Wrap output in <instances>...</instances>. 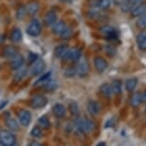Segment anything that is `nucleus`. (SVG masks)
<instances>
[{
  "label": "nucleus",
  "mask_w": 146,
  "mask_h": 146,
  "mask_svg": "<svg viewBox=\"0 0 146 146\" xmlns=\"http://www.w3.org/2000/svg\"><path fill=\"white\" fill-rule=\"evenodd\" d=\"M82 51L78 47H73V48H69L65 54L61 58L62 61H71L78 63L79 60L82 58Z\"/></svg>",
  "instance_id": "1"
},
{
  "label": "nucleus",
  "mask_w": 146,
  "mask_h": 146,
  "mask_svg": "<svg viewBox=\"0 0 146 146\" xmlns=\"http://www.w3.org/2000/svg\"><path fill=\"white\" fill-rule=\"evenodd\" d=\"M41 31H42V25H41L40 21L36 18L32 19L26 28L27 35L32 37L38 36L41 34Z\"/></svg>",
  "instance_id": "2"
},
{
  "label": "nucleus",
  "mask_w": 146,
  "mask_h": 146,
  "mask_svg": "<svg viewBox=\"0 0 146 146\" xmlns=\"http://www.w3.org/2000/svg\"><path fill=\"white\" fill-rule=\"evenodd\" d=\"M47 103L48 100L44 95H35L29 100V105L33 109H42L47 105Z\"/></svg>",
  "instance_id": "3"
},
{
  "label": "nucleus",
  "mask_w": 146,
  "mask_h": 146,
  "mask_svg": "<svg viewBox=\"0 0 146 146\" xmlns=\"http://www.w3.org/2000/svg\"><path fill=\"white\" fill-rule=\"evenodd\" d=\"M46 70V63L43 59L38 58L36 61L30 66L29 73L32 76H40L45 72Z\"/></svg>",
  "instance_id": "4"
},
{
  "label": "nucleus",
  "mask_w": 146,
  "mask_h": 146,
  "mask_svg": "<svg viewBox=\"0 0 146 146\" xmlns=\"http://www.w3.org/2000/svg\"><path fill=\"white\" fill-rule=\"evenodd\" d=\"M16 142V137L15 134H13L12 131L8 130H1L0 131V143L4 145H12Z\"/></svg>",
  "instance_id": "5"
},
{
  "label": "nucleus",
  "mask_w": 146,
  "mask_h": 146,
  "mask_svg": "<svg viewBox=\"0 0 146 146\" xmlns=\"http://www.w3.org/2000/svg\"><path fill=\"white\" fill-rule=\"evenodd\" d=\"M76 75H78L79 78H86V76L89 75V63L86 59L81 58L79 61L78 62V65L76 66Z\"/></svg>",
  "instance_id": "6"
},
{
  "label": "nucleus",
  "mask_w": 146,
  "mask_h": 146,
  "mask_svg": "<svg viewBox=\"0 0 146 146\" xmlns=\"http://www.w3.org/2000/svg\"><path fill=\"white\" fill-rule=\"evenodd\" d=\"M94 67L98 74H103L108 68V62L102 56H96L94 58Z\"/></svg>",
  "instance_id": "7"
},
{
  "label": "nucleus",
  "mask_w": 146,
  "mask_h": 146,
  "mask_svg": "<svg viewBox=\"0 0 146 146\" xmlns=\"http://www.w3.org/2000/svg\"><path fill=\"white\" fill-rule=\"evenodd\" d=\"M18 120H19V123H20L22 126H24V127L29 126L32 121L31 112L26 109H21L18 113Z\"/></svg>",
  "instance_id": "8"
},
{
  "label": "nucleus",
  "mask_w": 146,
  "mask_h": 146,
  "mask_svg": "<svg viewBox=\"0 0 146 146\" xmlns=\"http://www.w3.org/2000/svg\"><path fill=\"white\" fill-rule=\"evenodd\" d=\"M24 62H25L24 56H22L21 54L18 53L16 56H15L10 59V67L12 70L16 71V70H18V69H20L21 67H23Z\"/></svg>",
  "instance_id": "9"
},
{
  "label": "nucleus",
  "mask_w": 146,
  "mask_h": 146,
  "mask_svg": "<svg viewBox=\"0 0 146 146\" xmlns=\"http://www.w3.org/2000/svg\"><path fill=\"white\" fill-rule=\"evenodd\" d=\"M144 0H124L123 3L120 5V11L122 13H130L131 10L134 7H136L137 5H139V3H141Z\"/></svg>",
  "instance_id": "10"
},
{
  "label": "nucleus",
  "mask_w": 146,
  "mask_h": 146,
  "mask_svg": "<svg viewBox=\"0 0 146 146\" xmlns=\"http://www.w3.org/2000/svg\"><path fill=\"white\" fill-rule=\"evenodd\" d=\"M40 9V4L39 2L36 0H32L27 3L26 5V11H27V15L30 16H34L39 12Z\"/></svg>",
  "instance_id": "11"
},
{
  "label": "nucleus",
  "mask_w": 146,
  "mask_h": 146,
  "mask_svg": "<svg viewBox=\"0 0 146 146\" xmlns=\"http://www.w3.org/2000/svg\"><path fill=\"white\" fill-rule=\"evenodd\" d=\"M43 21L47 27H52L57 21V13L53 10L48 11L46 13V15H44Z\"/></svg>",
  "instance_id": "12"
},
{
  "label": "nucleus",
  "mask_w": 146,
  "mask_h": 146,
  "mask_svg": "<svg viewBox=\"0 0 146 146\" xmlns=\"http://www.w3.org/2000/svg\"><path fill=\"white\" fill-rule=\"evenodd\" d=\"M100 34L105 35L108 38H114L117 36V29L111 25H103L100 28Z\"/></svg>",
  "instance_id": "13"
},
{
  "label": "nucleus",
  "mask_w": 146,
  "mask_h": 146,
  "mask_svg": "<svg viewBox=\"0 0 146 146\" xmlns=\"http://www.w3.org/2000/svg\"><path fill=\"white\" fill-rule=\"evenodd\" d=\"M18 53L19 52L17 50V48L13 45H7V46H5L3 48V50H2V56H3V57L9 58V59L16 56Z\"/></svg>",
  "instance_id": "14"
},
{
  "label": "nucleus",
  "mask_w": 146,
  "mask_h": 146,
  "mask_svg": "<svg viewBox=\"0 0 146 146\" xmlns=\"http://www.w3.org/2000/svg\"><path fill=\"white\" fill-rule=\"evenodd\" d=\"M66 27H67V24H66L65 21L57 20L56 23L51 27V30H52V33H53L54 35H58V36H60V35H61L63 31L66 29Z\"/></svg>",
  "instance_id": "15"
},
{
  "label": "nucleus",
  "mask_w": 146,
  "mask_h": 146,
  "mask_svg": "<svg viewBox=\"0 0 146 146\" xmlns=\"http://www.w3.org/2000/svg\"><path fill=\"white\" fill-rule=\"evenodd\" d=\"M67 109L66 107L61 103H56L54 104L53 107V114L54 115V117L57 118H62L65 117Z\"/></svg>",
  "instance_id": "16"
},
{
  "label": "nucleus",
  "mask_w": 146,
  "mask_h": 146,
  "mask_svg": "<svg viewBox=\"0 0 146 146\" xmlns=\"http://www.w3.org/2000/svg\"><path fill=\"white\" fill-rule=\"evenodd\" d=\"M68 49H69V45L66 43H62V44H59V45L56 46V48H54V57H56V58H58V59H61Z\"/></svg>",
  "instance_id": "17"
},
{
  "label": "nucleus",
  "mask_w": 146,
  "mask_h": 146,
  "mask_svg": "<svg viewBox=\"0 0 146 146\" xmlns=\"http://www.w3.org/2000/svg\"><path fill=\"white\" fill-rule=\"evenodd\" d=\"M130 13L133 17H139V16L144 15V13H146V4L144 2L139 3V5H137L136 7H134L131 10Z\"/></svg>",
  "instance_id": "18"
},
{
  "label": "nucleus",
  "mask_w": 146,
  "mask_h": 146,
  "mask_svg": "<svg viewBox=\"0 0 146 146\" xmlns=\"http://www.w3.org/2000/svg\"><path fill=\"white\" fill-rule=\"evenodd\" d=\"M87 108H88V112H89V114L92 115V117H96L100 112V104L95 100H90L89 102H88Z\"/></svg>",
  "instance_id": "19"
},
{
  "label": "nucleus",
  "mask_w": 146,
  "mask_h": 146,
  "mask_svg": "<svg viewBox=\"0 0 146 146\" xmlns=\"http://www.w3.org/2000/svg\"><path fill=\"white\" fill-rule=\"evenodd\" d=\"M5 124L10 131L12 132H17L19 130V124L17 122V120L15 118H13V117H8L5 119Z\"/></svg>",
  "instance_id": "20"
},
{
  "label": "nucleus",
  "mask_w": 146,
  "mask_h": 146,
  "mask_svg": "<svg viewBox=\"0 0 146 146\" xmlns=\"http://www.w3.org/2000/svg\"><path fill=\"white\" fill-rule=\"evenodd\" d=\"M100 92L104 98H110L113 95L112 89H111V85L108 82H104L100 86Z\"/></svg>",
  "instance_id": "21"
},
{
  "label": "nucleus",
  "mask_w": 146,
  "mask_h": 146,
  "mask_svg": "<svg viewBox=\"0 0 146 146\" xmlns=\"http://www.w3.org/2000/svg\"><path fill=\"white\" fill-rule=\"evenodd\" d=\"M82 131L83 133H91L94 131L96 127L95 122L90 119H86V118H82Z\"/></svg>",
  "instance_id": "22"
},
{
  "label": "nucleus",
  "mask_w": 146,
  "mask_h": 146,
  "mask_svg": "<svg viewBox=\"0 0 146 146\" xmlns=\"http://www.w3.org/2000/svg\"><path fill=\"white\" fill-rule=\"evenodd\" d=\"M10 39L12 42L13 43H17L19 42L21 39H22V32L21 30L15 27L13 28L12 31H11V34H10Z\"/></svg>",
  "instance_id": "23"
},
{
  "label": "nucleus",
  "mask_w": 146,
  "mask_h": 146,
  "mask_svg": "<svg viewBox=\"0 0 146 146\" xmlns=\"http://www.w3.org/2000/svg\"><path fill=\"white\" fill-rule=\"evenodd\" d=\"M136 41H137V45L140 51H142V52L146 51V34L145 33H140V34L137 35Z\"/></svg>",
  "instance_id": "24"
},
{
  "label": "nucleus",
  "mask_w": 146,
  "mask_h": 146,
  "mask_svg": "<svg viewBox=\"0 0 146 146\" xmlns=\"http://www.w3.org/2000/svg\"><path fill=\"white\" fill-rule=\"evenodd\" d=\"M57 88H58V83L56 80H54V79H50V80H48L45 83H43V90L45 92L52 93L54 91H56Z\"/></svg>",
  "instance_id": "25"
},
{
  "label": "nucleus",
  "mask_w": 146,
  "mask_h": 146,
  "mask_svg": "<svg viewBox=\"0 0 146 146\" xmlns=\"http://www.w3.org/2000/svg\"><path fill=\"white\" fill-rule=\"evenodd\" d=\"M110 85H111V89L114 95H119V94H121V91H122V83H121L120 79H114Z\"/></svg>",
  "instance_id": "26"
},
{
  "label": "nucleus",
  "mask_w": 146,
  "mask_h": 146,
  "mask_svg": "<svg viewBox=\"0 0 146 146\" xmlns=\"http://www.w3.org/2000/svg\"><path fill=\"white\" fill-rule=\"evenodd\" d=\"M27 73H28V70L24 67H21L20 69L16 70V73L15 74V76H13V80H15V82H16V83L20 82L22 79L26 76Z\"/></svg>",
  "instance_id": "27"
},
{
  "label": "nucleus",
  "mask_w": 146,
  "mask_h": 146,
  "mask_svg": "<svg viewBox=\"0 0 146 146\" xmlns=\"http://www.w3.org/2000/svg\"><path fill=\"white\" fill-rule=\"evenodd\" d=\"M52 76V72H44L42 75H40L39 78H37V80L34 83V86H37V85H42L43 83H45L48 80L51 79Z\"/></svg>",
  "instance_id": "28"
},
{
  "label": "nucleus",
  "mask_w": 146,
  "mask_h": 146,
  "mask_svg": "<svg viewBox=\"0 0 146 146\" xmlns=\"http://www.w3.org/2000/svg\"><path fill=\"white\" fill-rule=\"evenodd\" d=\"M137 85V78H130L125 82V89L128 92H134Z\"/></svg>",
  "instance_id": "29"
},
{
  "label": "nucleus",
  "mask_w": 146,
  "mask_h": 146,
  "mask_svg": "<svg viewBox=\"0 0 146 146\" xmlns=\"http://www.w3.org/2000/svg\"><path fill=\"white\" fill-rule=\"evenodd\" d=\"M142 102H143V101H142V94L139 93V92L135 93L134 95L132 96V98L130 100V103H131V105L133 107L139 106Z\"/></svg>",
  "instance_id": "30"
},
{
  "label": "nucleus",
  "mask_w": 146,
  "mask_h": 146,
  "mask_svg": "<svg viewBox=\"0 0 146 146\" xmlns=\"http://www.w3.org/2000/svg\"><path fill=\"white\" fill-rule=\"evenodd\" d=\"M37 122H38L39 127H41L42 129H50L51 128V121L45 115L39 117V118L37 119Z\"/></svg>",
  "instance_id": "31"
},
{
  "label": "nucleus",
  "mask_w": 146,
  "mask_h": 146,
  "mask_svg": "<svg viewBox=\"0 0 146 146\" xmlns=\"http://www.w3.org/2000/svg\"><path fill=\"white\" fill-rule=\"evenodd\" d=\"M136 27L139 30H141V31L146 30V13L137 17L136 21Z\"/></svg>",
  "instance_id": "32"
},
{
  "label": "nucleus",
  "mask_w": 146,
  "mask_h": 146,
  "mask_svg": "<svg viewBox=\"0 0 146 146\" xmlns=\"http://www.w3.org/2000/svg\"><path fill=\"white\" fill-rule=\"evenodd\" d=\"M27 15V11H26V6L21 5L17 8L15 13V17L17 20H23L25 18V16Z\"/></svg>",
  "instance_id": "33"
},
{
  "label": "nucleus",
  "mask_w": 146,
  "mask_h": 146,
  "mask_svg": "<svg viewBox=\"0 0 146 146\" xmlns=\"http://www.w3.org/2000/svg\"><path fill=\"white\" fill-rule=\"evenodd\" d=\"M73 35H74L73 28L70 26H67L66 27V29L63 31L62 34L60 35V37H61L63 40H67V39H69V38H71L72 36H73Z\"/></svg>",
  "instance_id": "34"
},
{
  "label": "nucleus",
  "mask_w": 146,
  "mask_h": 146,
  "mask_svg": "<svg viewBox=\"0 0 146 146\" xmlns=\"http://www.w3.org/2000/svg\"><path fill=\"white\" fill-rule=\"evenodd\" d=\"M76 76V66H69L65 69L64 71V76L68 78H72L74 76Z\"/></svg>",
  "instance_id": "35"
},
{
  "label": "nucleus",
  "mask_w": 146,
  "mask_h": 146,
  "mask_svg": "<svg viewBox=\"0 0 146 146\" xmlns=\"http://www.w3.org/2000/svg\"><path fill=\"white\" fill-rule=\"evenodd\" d=\"M69 111H70L71 115H78L79 113V108H78V104L76 102V101H72V102L69 103Z\"/></svg>",
  "instance_id": "36"
},
{
  "label": "nucleus",
  "mask_w": 146,
  "mask_h": 146,
  "mask_svg": "<svg viewBox=\"0 0 146 146\" xmlns=\"http://www.w3.org/2000/svg\"><path fill=\"white\" fill-rule=\"evenodd\" d=\"M30 134H31V136L33 137H35V139H40L43 135L41 127H39V126H35V127H33Z\"/></svg>",
  "instance_id": "37"
},
{
  "label": "nucleus",
  "mask_w": 146,
  "mask_h": 146,
  "mask_svg": "<svg viewBox=\"0 0 146 146\" xmlns=\"http://www.w3.org/2000/svg\"><path fill=\"white\" fill-rule=\"evenodd\" d=\"M100 9L98 8H91L90 11L88 12V16L91 18V19H96L100 17Z\"/></svg>",
  "instance_id": "38"
},
{
  "label": "nucleus",
  "mask_w": 146,
  "mask_h": 146,
  "mask_svg": "<svg viewBox=\"0 0 146 146\" xmlns=\"http://www.w3.org/2000/svg\"><path fill=\"white\" fill-rule=\"evenodd\" d=\"M111 0H98V8L102 11L108 10L111 7Z\"/></svg>",
  "instance_id": "39"
},
{
  "label": "nucleus",
  "mask_w": 146,
  "mask_h": 146,
  "mask_svg": "<svg viewBox=\"0 0 146 146\" xmlns=\"http://www.w3.org/2000/svg\"><path fill=\"white\" fill-rule=\"evenodd\" d=\"M104 49V52H105V54H107V56H109L110 57H113L115 54V48L114 46L112 45H105L103 47Z\"/></svg>",
  "instance_id": "40"
},
{
  "label": "nucleus",
  "mask_w": 146,
  "mask_h": 146,
  "mask_svg": "<svg viewBox=\"0 0 146 146\" xmlns=\"http://www.w3.org/2000/svg\"><path fill=\"white\" fill-rule=\"evenodd\" d=\"M38 59V54L35 53H30L28 57H27V61H28V65L31 66L33 63H35Z\"/></svg>",
  "instance_id": "41"
},
{
  "label": "nucleus",
  "mask_w": 146,
  "mask_h": 146,
  "mask_svg": "<svg viewBox=\"0 0 146 146\" xmlns=\"http://www.w3.org/2000/svg\"><path fill=\"white\" fill-rule=\"evenodd\" d=\"M123 1H124V0H111L112 3L115 5V6H120V5L123 3Z\"/></svg>",
  "instance_id": "42"
},
{
  "label": "nucleus",
  "mask_w": 146,
  "mask_h": 146,
  "mask_svg": "<svg viewBox=\"0 0 146 146\" xmlns=\"http://www.w3.org/2000/svg\"><path fill=\"white\" fill-rule=\"evenodd\" d=\"M28 146H44L43 144H41V143L37 142V141H32Z\"/></svg>",
  "instance_id": "43"
},
{
  "label": "nucleus",
  "mask_w": 146,
  "mask_h": 146,
  "mask_svg": "<svg viewBox=\"0 0 146 146\" xmlns=\"http://www.w3.org/2000/svg\"><path fill=\"white\" fill-rule=\"evenodd\" d=\"M5 39H6V37H5V35L0 34V44H3V43L5 42Z\"/></svg>",
  "instance_id": "44"
},
{
  "label": "nucleus",
  "mask_w": 146,
  "mask_h": 146,
  "mask_svg": "<svg viewBox=\"0 0 146 146\" xmlns=\"http://www.w3.org/2000/svg\"><path fill=\"white\" fill-rule=\"evenodd\" d=\"M7 102H8V101H2L1 104H0V110H2L5 106L7 105Z\"/></svg>",
  "instance_id": "45"
},
{
  "label": "nucleus",
  "mask_w": 146,
  "mask_h": 146,
  "mask_svg": "<svg viewBox=\"0 0 146 146\" xmlns=\"http://www.w3.org/2000/svg\"><path fill=\"white\" fill-rule=\"evenodd\" d=\"M141 94H142V101L143 102H146V89L144 90V92Z\"/></svg>",
  "instance_id": "46"
},
{
  "label": "nucleus",
  "mask_w": 146,
  "mask_h": 146,
  "mask_svg": "<svg viewBox=\"0 0 146 146\" xmlns=\"http://www.w3.org/2000/svg\"><path fill=\"white\" fill-rule=\"evenodd\" d=\"M96 146H106V142L105 141H100V142H98Z\"/></svg>",
  "instance_id": "47"
},
{
  "label": "nucleus",
  "mask_w": 146,
  "mask_h": 146,
  "mask_svg": "<svg viewBox=\"0 0 146 146\" xmlns=\"http://www.w3.org/2000/svg\"><path fill=\"white\" fill-rule=\"evenodd\" d=\"M10 146H19V145H18V144H17V143H16V142H15V143H13V144L10 145Z\"/></svg>",
  "instance_id": "48"
},
{
  "label": "nucleus",
  "mask_w": 146,
  "mask_h": 146,
  "mask_svg": "<svg viewBox=\"0 0 146 146\" xmlns=\"http://www.w3.org/2000/svg\"><path fill=\"white\" fill-rule=\"evenodd\" d=\"M0 146H8V145H4V144H2V143H0Z\"/></svg>",
  "instance_id": "49"
},
{
  "label": "nucleus",
  "mask_w": 146,
  "mask_h": 146,
  "mask_svg": "<svg viewBox=\"0 0 146 146\" xmlns=\"http://www.w3.org/2000/svg\"><path fill=\"white\" fill-rule=\"evenodd\" d=\"M144 112H145V115H146V107H145V110H144Z\"/></svg>",
  "instance_id": "50"
}]
</instances>
